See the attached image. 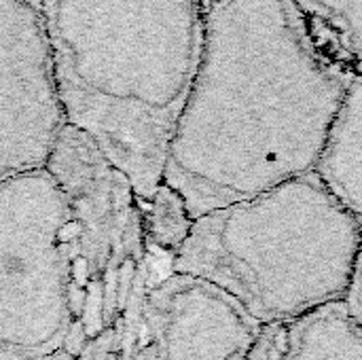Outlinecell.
Returning <instances> with one entry per match:
<instances>
[{
  "label": "cell",
  "mask_w": 362,
  "mask_h": 360,
  "mask_svg": "<svg viewBox=\"0 0 362 360\" xmlns=\"http://www.w3.org/2000/svg\"><path fill=\"white\" fill-rule=\"evenodd\" d=\"M356 72L297 0H212L163 182L199 219L312 174Z\"/></svg>",
  "instance_id": "1"
},
{
  "label": "cell",
  "mask_w": 362,
  "mask_h": 360,
  "mask_svg": "<svg viewBox=\"0 0 362 360\" xmlns=\"http://www.w3.org/2000/svg\"><path fill=\"white\" fill-rule=\"evenodd\" d=\"M40 2L68 125L87 134L146 204L163 182L212 0Z\"/></svg>",
  "instance_id": "2"
},
{
  "label": "cell",
  "mask_w": 362,
  "mask_h": 360,
  "mask_svg": "<svg viewBox=\"0 0 362 360\" xmlns=\"http://www.w3.org/2000/svg\"><path fill=\"white\" fill-rule=\"evenodd\" d=\"M361 242V221L312 172L195 219L172 272L278 327L346 301Z\"/></svg>",
  "instance_id": "3"
},
{
  "label": "cell",
  "mask_w": 362,
  "mask_h": 360,
  "mask_svg": "<svg viewBox=\"0 0 362 360\" xmlns=\"http://www.w3.org/2000/svg\"><path fill=\"white\" fill-rule=\"evenodd\" d=\"M47 170L70 210L74 274L72 331L66 352L110 329L153 286L142 204L129 178L81 129L66 125Z\"/></svg>",
  "instance_id": "4"
},
{
  "label": "cell",
  "mask_w": 362,
  "mask_h": 360,
  "mask_svg": "<svg viewBox=\"0 0 362 360\" xmlns=\"http://www.w3.org/2000/svg\"><path fill=\"white\" fill-rule=\"evenodd\" d=\"M70 210L51 172L0 185V360H45L72 331Z\"/></svg>",
  "instance_id": "5"
},
{
  "label": "cell",
  "mask_w": 362,
  "mask_h": 360,
  "mask_svg": "<svg viewBox=\"0 0 362 360\" xmlns=\"http://www.w3.org/2000/svg\"><path fill=\"white\" fill-rule=\"evenodd\" d=\"M68 125L40 0H0V185L45 170Z\"/></svg>",
  "instance_id": "6"
},
{
  "label": "cell",
  "mask_w": 362,
  "mask_h": 360,
  "mask_svg": "<svg viewBox=\"0 0 362 360\" xmlns=\"http://www.w3.org/2000/svg\"><path fill=\"white\" fill-rule=\"evenodd\" d=\"M263 329L212 282L170 272L148 289L125 360H248Z\"/></svg>",
  "instance_id": "7"
},
{
  "label": "cell",
  "mask_w": 362,
  "mask_h": 360,
  "mask_svg": "<svg viewBox=\"0 0 362 360\" xmlns=\"http://www.w3.org/2000/svg\"><path fill=\"white\" fill-rule=\"evenodd\" d=\"M259 352L263 360H362V331L341 301L291 325L265 327Z\"/></svg>",
  "instance_id": "8"
},
{
  "label": "cell",
  "mask_w": 362,
  "mask_h": 360,
  "mask_svg": "<svg viewBox=\"0 0 362 360\" xmlns=\"http://www.w3.org/2000/svg\"><path fill=\"white\" fill-rule=\"evenodd\" d=\"M314 174L362 225V70L346 89Z\"/></svg>",
  "instance_id": "9"
},
{
  "label": "cell",
  "mask_w": 362,
  "mask_h": 360,
  "mask_svg": "<svg viewBox=\"0 0 362 360\" xmlns=\"http://www.w3.org/2000/svg\"><path fill=\"white\" fill-rule=\"evenodd\" d=\"M318 36L352 68L362 70V0H297Z\"/></svg>",
  "instance_id": "10"
},
{
  "label": "cell",
  "mask_w": 362,
  "mask_h": 360,
  "mask_svg": "<svg viewBox=\"0 0 362 360\" xmlns=\"http://www.w3.org/2000/svg\"><path fill=\"white\" fill-rule=\"evenodd\" d=\"M142 223L148 248L174 259L189 240L195 219L185 197L168 182H161L155 195L142 204Z\"/></svg>",
  "instance_id": "11"
},
{
  "label": "cell",
  "mask_w": 362,
  "mask_h": 360,
  "mask_svg": "<svg viewBox=\"0 0 362 360\" xmlns=\"http://www.w3.org/2000/svg\"><path fill=\"white\" fill-rule=\"evenodd\" d=\"M346 306L350 316L354 318V323L358 325V329L362 331V242L361 250H358V259H356V269H354V278L346 297Z\"/></svg>",
  "instance_id": "12"
},
{
  "label": "cell",
  "mask_w": 362,
  "mask_h": 360,
  "mask_svg": "<svg viewBox=\"0 0 362 360\" xmlns=\"http://www.w3.org/2000/svg\"><path fill=\"white\" fill-rule=\"evenodd\" d=\"M45 360H76L72 354H68L66 350H59V352H55L53 356H49V359Z\"/></svg>",
  "instance_id": "13"
},
{
  "label": "cell",
  "mask_w": 362,
  "mask_h": 360,
  "mask_svg": "<svg viewBox=\"0 0 362 360\" xmlns=\"http://www.w3.org/2000/svg\"><path fill=\"white\" fill-rule=\"evenodd\" d=\"M248 360H263V356H261V352H259V344H257V348H255V352H252V356Z\"/></svg>",
  "instance_id": "14"
}]
</instances>
